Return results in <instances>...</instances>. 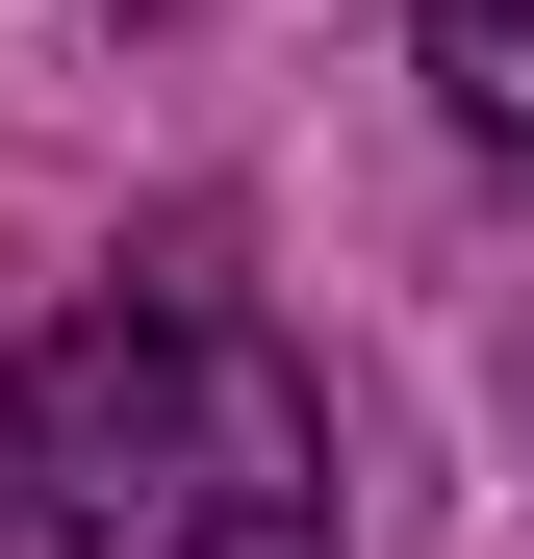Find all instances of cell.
<instances>
[{
    "instance_id": "1",
    "label": "cell",
    "mask_w": 534,
    "mask_h": 559,
    "mask_svg": "<svg viewBox=\"0 0 534 559\" xmlns=\"http://www.w3.org/2000/svg\"><path fill=\"white\" fill-rule=\"evenodd\" d=\"M331 382L204 280L51 306L0 356V559H331Z\"/></svg>"
},
{
    "instance_id": "2",
    "label": "cell",
    "mask_w": 534,
    "mask_h": 559,
    "mask_svg": "<svg viewBox=\"0 0 534 559\" xmlns=\"http://www.w3.org/2000/svg\"><path fill=\"white\" fill-rule=\"evenodd\" d=\"M407 51H432V103L534 178V0H407Z\"/></svg>"
}]
</instances>
